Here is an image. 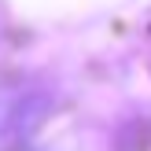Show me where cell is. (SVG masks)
<instances>
[{"mask_svg":"<svg viewBox=\"0 0 151 151\" xmlns=\"http://www.w3.org/2000/svg\"><path fill=\"white\" fill-rule=\"evenodd\" d=\"M44 96H37L33 88H11L0 92V151H11L26 140V133L33 125H41L44 118Z\"/></svg>","mask_w":151,"mask_h":151,"instance_id":"6da1fadb","label":"cell"}]
</instances>
